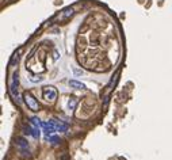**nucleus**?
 I'll return each mask as SVG.
<instances>
[{"label":"nucleus","mask_w":172,"mask_h":160,"mask_svg":"<svg viewBox=\"0 0 172 160\" xmlns=\"http://www.w3.org/2000/svg\"><path fill=\"white\" fill-rule=\"evenodd\" d=\"M42 96H44V99L46 102L53 103V102L57 99V90H56L54 87H52V86L44 87V90H42Z\"/></svg>","instance_id":"f257e3e1"},{"label":"nucleus","mask_w":172,"mask_h":160,"mask_svg":"<svg viewBox=\"0 0 172 160\" xmlns=\"http://www.w3.org/2000/svg\"><path fill=\"white\" fill-rule=\"evenodd\" d=\"M23 98H24V103L27 104V107H29V109H31L33 111H37L38 107H39L37 99H35L34 96L30 94V92H26V94L23 95Z\"/></svg>","instance_id":"f03ea898"},{"label":"nucleus","mask_w":172,"mask_h":160,"mask_svg":"<svg viewBox=\"0 0 172 160\" xmlns=\"http://www.w3.org/2000/svg\"><path fill=\"white\" fill-rule=\"evenodd\" d=\"M42 127L46 134H50V133H54L57 130V122L54 121H47V122H42Z\"/></svg>","instance_id":"7ed1b4c3"},{"label":"nucleus","mask_w":172,"mask_h":160,"mask_svg":"<svg viewBox=\"0 0 172 160\" xmlns=\"http://www.w3.org/2000/svg\"><path fill=\"white\" fill-rule=\"evenodd\" d=\"M69 86L73 87V88H77V90H84L85 86L83 83H79V81H76V80H72V81H69Z\"/></svg>","instance_id":"20e7f679"},{"label":"nucleus","mask_w":172,"mask_h":160,"mask_svg":"<svg viewBox=\"0 0 172 160\" xmlns=\"http://www.w3.org/2000/svg\"><path fill=\"white\" fill-rule=\"evenodd\" d=\"M76 104H77V99L72 96V98L69 99V102H68V109H69V110H73V109L76 107Z\"/></svg>","instance_id":"39448f33"},{"label":"nucleus","mask_w":172,"mask_h":160,"mask_svg":"<svg viewBox=\"0 0 172 160\" xmlns=\"http://www.w3.org/2000/svg\"><path fill=\"white\" fill-rule=\"evenodd\" d=\"M67 124H64V122H57V130H60V132H65L67 130Z\"/></svg>","instance_id":"423d86ee"},{"label":"nucleus","mask_w":172,"mask_h":160,"mask_svg":"<svg viewBox=\"0 0 172 160\" xmlns=\"http://www.w3.org/2000/svg\"><path fill=\"white\" fill-rule=\"evenodd\" d=\"M72 14H73V10H72V8H69V10H67V11H65L64 14L61 15V16H59V18H60V19H67L68 16H70Z\"/></svg>","instance_id":"0eeeda50"}]
</instances>
